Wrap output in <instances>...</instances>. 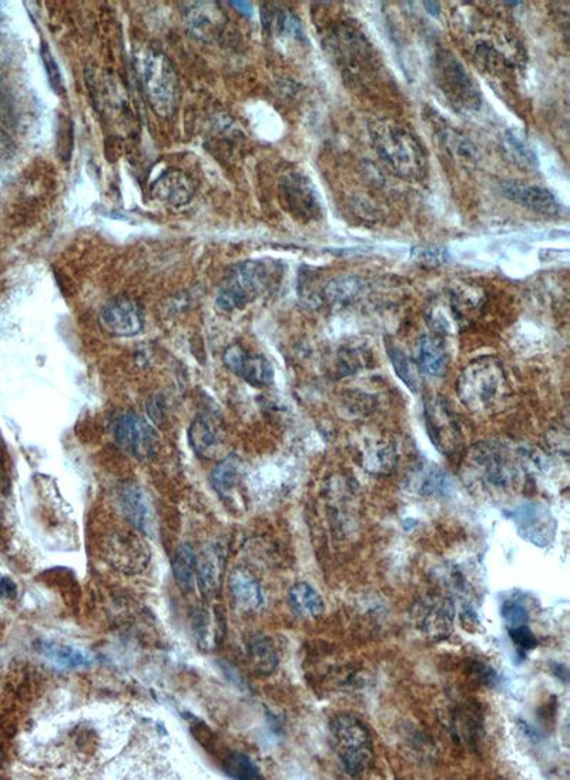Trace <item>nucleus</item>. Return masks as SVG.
<instances>
[{"instance_id":"nucleus-25","label":"nucleus","mask_w":570,"mask_h":780,"mask_svg":"<svg viewBox=\"0 0 570 780\" xmlns=\"http://www.w3.org/2000/svg\"><path fill=\"white\" fill-rule=\"evenodd\" d=\"M248 658L260 675H271L278 666V654L273 641L264 634L250 636L247 644Z\"/></svg>"},{"instance_id":"nucleus-14","label":"nucleus","mask_w":570,"mask_h":780,"mask_svg":"<svg viewBox=\"0 0 570 780\" xmlns=\"http://www.w3.org/2000/svg\"><path fill=\"white\" fill-rule=\"evenodd\" d=\"M224 364L236 376L243 378L254 387H267L273 384L274 370L266 357L250 353L246 348L234 344L224 351Z\"/></svg>"},{"instance_id":"nucleus-13","label":"nucleus","mask_w":570,"mask_h":780,"mask_svg":"<svg viewBox=\"0 0 570 780\" xmlns=\"http://www.w3.org/2000/svg\"><path fill=\"white\" fill-rule=\"evenodd\" d=\"M513 521L522 538L538 547H546L555 537V518L543 504L528 502L521 505L513 512Z\"/></svg>"},{"instance_id":"nucleus-42","label":"nucleus","mask_w":570,"mask_h":780,"mask_svg":"<svg viewBox=\"0 0 570 780\" xmlns=\"http://www.w3.org/2000/svg\"><path fill=\"white\" fill-rule=\"evenodd\" d=\"M425 8H427L432 15L437 16L439 13V5L437 2H425Z\"/></svg>"},{"instance_id":"nucleus-34","label":"nucleus","mask_w":570,"mask_h":780,"mask_svg":"<svg viewBox=\"0 0 570 780\" xmlns=\"http://www.w3.org/2000/svg\"><path fill=\"white\" fill-rule=\"evenodd\" d=\"M362 290L360 279L352 276L340 277V279L331 280L324 287V299L331 304H345L357 299Z\"/></svg>"},{"instance_id":"nucleus-39","label":"nucleus","mask_w":570,"mask_h":780,"mask_svg":"<svg viewBox=\"0 0 570 780\" xmlns=\"http://www.w3.org/2000/svg\"><path fill=\"white\" fill-rule=\"evenodd\" d=\"M367 364L365 353L362 350H348L340 357V370L342 374H351L361 370Z\"/></svg>"},{"instance_id":"nucleus-2","label":"nucleus","mask_w":570,"mask_h":780,"mask_svg":"<svg viewBox=\"0 0 570 780\" xmlns=\"http://www.w3.org/2000/svg\"><path fill=\"white\" fill-rule=\"evenodd\" d=\"M464 472L489 494H509L522 485L521 460L504 444H476L466 457Z\"/></svg>"},{"instance_id":"nucleus-35","label":"nucleus","mask_w":570,"mask_h":780,"mask_svg":"<svg viewBox=\"0 0 570 780\" xmlns=\"http://www.w3.org/2000/svg\"><path fill=\"white\" fill-rule=\"evenodd\" d=\"M224 772L233 779H260L261 773L244 753L234 752L224 761Z\"/></svg>"},{"instance_id":"nucleus-17","label":"nucleus","mask_w":570,"mask_h":780,"mask_svg":"<svg viewBox=\"0 0 570 780\" xmlns=\"http://www.w3.org/2000/svg\"><path fill=\"white\" fill-rule=\"evenodd\" d=\"M194 193H196V183L189 174L179 169L166 170L152 184L154 199L174 207L190 203Z\"/></svg>"},{"instance_id":"nucleus-40","label":"nucleus","mask_w":570,"mask_h":780,"mask_svg":"<svg viewBox=\"0 0 570 780\" xmlns=\"http://www.w3.org/2000/svg\"><path fill=\"white\" fill-rule=\"evenodd\" d=\"M414 256L419 263L437 267L447 261L448 254L444 247H425V249H419L418 253H414Z\"/></svg>"},{"instance_id":"nucleus-27","label":"nucleus","mask_w":570,"mask_h":780,"mask_svg":"<svg viewBox=\"0 0 570 780\" xmlns=\"http://www.w3.org/2000/svg\"><path fill=\"white\" fill-rule=\"evenodd\" d=\"M387 353L388 357H390L392 367H394L397 376L401 378L402 383H404L412 393H419V390H421L422 387V380L421 370H419L417 361L412 360L402 348H398L397 346H387Z\"/></svg>"},{"instance_id":"nucleus-36","label":"nucleus","mask_w":570,"mask_h":780,"mask_svg":"<svg viewBox=\"0 0 570 780\" xmlns=\"http://www.w3.org/2000/svg\"><path fill=\"white\" fill-rule=\"evenodd\" d=\"M40 55H42L43 65H45L46 73H48L49 83L52 89L55 90L57 95L62 96L65 93V85H63L62 73H60L59 66H57L55 58L48 48L46 43H43L42 49H40Z\"/></svg>"},{"instance_id":"nucleus-33","label":"nucleus","mask_w":570,"mask_h":780,"mask_svg":"<svg viewBox=\"0 0 570 780\" xmlns=\"http://www.w3.org/2000/svg\"><path fill=\"white\" fill-rule=\"evenodd\" d=\"M219 16L214 6L197 5L189 12V28L200 38H213L219 28Z\"/></svg>"},{"instance_id":"nucleus-23","label":"nucleus","mask_w":570,"mask_h":780,"mask_svg":"<svg viewBox=\"0 0 570 780\" xmlns=\"http://www.w3.org/2000/svg\"><path fill=\"white\" fill-rule=\"evenodd\" d=\"M417 364L421 373L429 377H442L447 371L448 356L444 344L437 336H422L418 340Z\"/></svg>"},{"instance_id":"nucleus-41","label":"nucleus","mask_w":570,"mask_h":780,"mask_svg":"<svg viewBox=\"0 0 570 780\" xmlns=\"http://www.w3.org/2000/svg\"><path fill=\"white\" fill-rule=\"evenodd\" d=\"M233 3L234 8L241 10V12L251 13V5H248L247 2H231Z\"/></svg>"},{"instance_id":"nucleus-10","label":"nucleus","mask_w":570,"mask_h":780,"mask_svg":"<svg viewBox=\"0 0 570 780\" xmlns=\"http://www.w3.org/2000/svg\"><path fill=\"white\" fill-rule=\"evenodd\" d=\"M117 444L139 460H149L159 447L156 430L137 414H126L117 421L114 430Z\"/></svg>"},{"instance_id":"nucleus-32","label":"nucleus","mask_w":570,"mask_h":780,"mask_svg":"<svg viewBox=\"0 0 570 780\" xmlns=\"http://www.w3.org/2000/svg\"><path fill=\"white\" fill-rule=\"evenodd\" d=\"M502 145H504L505 155L508 156L509 160L515 163L516 166L528 170L538 167L539 160L535 150H533L528 143L519 139L518 136L513 135L511 132L505 133Z\"/></svg>"},{"instance_id":"nucleus-8","label":"nucleus","mask_w":570,"mask_h":780,"mask_svg":"<svg viewBox=\"0 0 570 780\" xmlns=\"http://www.w3.org/2000/svg\"><path fill=\"white\" fill-rule=\"evenodd\" d=\"M424 420L429 440L439 453L454 455L464 444L461 425L444 397L431 395L424 403Z\"/></svg>"},{"instance_id":"nucleus-37","label":"nucleus","mask_w":570,"mask_h":780,"mask_svg":"<svg viewBox=\"0 0 570 780\" xmlns=\"http://www.w3.org/2000/svg\"><path fill=\"white\" fill-rule=\"evenodd\" d=\"M513 644L518 648L519 654H526L538 646V639L532 634L528 624L508 628Z\"/></svg>"},{"instance_id":"nucleus-26","label":"nucleus","mask_w":570,"mask_h":780,"mask_svg":"<svg viewBox=\"0 0 570 780\" xmlns=\"http://www.w3.org/2000/svg\"><path fill=\"white\" fill-rule=\"evenodd\" d=\"M288 602L295 614L307 619L320 617L325 608L321 595L307 582H298L290 589Z\"/></svg>"},{"instance_id":"nucleus-22","label":"nucleus","mask_w":570,"mask_h":780,"mask_svg":"<svg viewBox=\"0 0 570 780\" xmlns=\"http://www.w3.org/2000/svg\"><path fill=\"white\" fill-rule=\"evenodd\" d=\"M189 441L194 453L204 460H216L223 445L219 430L207 417H199L193 421L189 428Z\"/></svg>"},{"instance_id":"nucleus-15","label":"nucleus","mask_w":570,"mask_h":780,"mask_svg":"<svg viewBox=\"0 0 570 780\" xmlns=\"http://www.w3.org/2000/svg\"><path fill=\"white\" fill-rule=\"evenodd\" d=\"M502 192L506 199L521 204L526 209L533 210L545 216H558L562 212L561 203L551 190L539 186H529L519 182L502 184Z\"/></svg>"},{"instance_id":"nucleus-20","label":"nucleus","mask_w":570,"mask_h":780,"mask_svg":"<svg viewBox=\"0 0 570 780\" xmlns=\"http://www.w3.org/2000/svg\"><path fill=\"white\" fill-rule=\"evenodd\" d=\"M418 611V621L424 632H427L434 639L447 638L452 629V619H454L452 605L447 599H425L419 605Z\"/></svg>"},{"instance_id":"nucleus-18","label":"nucleus","mask_w":570,"mask_h":780,"mask_svg":"<svg viewBox=\"0 0 570 780\" xmlns=\"http://www.w3.org/2000/svg\"><path fill=\"white\" fill-rule=\"evenodd\" d=\"M35 649L40 656L59 669H86L95 664V655L87 649L75 645L62 644V642L39 639L35 642Z\"/></svg>"},{"instance_id":"nucleus-12","label":"nucleus","mask_w":570,"mask_h":780,"mask_svg":"<svg viewBox=\"0 0 570 780\" xmlns=\"http://www.w3.org/2000/svg\"><path fill=\"white\" fill-rule=\"evenodd\" d=\"M100 321L107 333L117 337H132L143 330L142 307L130 297H116L107 301L100 311Z\"/></svg>"},{"instance_id":"nucleus-30","label":"nucleus","mask_w":570,"mask_h":780,"mask_svg":"<svg viewBox=\"0 0 570 780\" xmlns=\"http://www.w3.org/2000/svg\"><path fill=\"white\" fill-rule=\"evenodd\" d=\"M241 464L234 455L224 458L211 472V484L221 497H228L230 492L236 490L240 481Z\"/></svg>"},{"instance_id":"nucleus-29","label":"nucleus","mask_w":570,"mask_h":780,"mask_svg":"<svg viewBox=\"0 0 570 780\" xmlns=\"http://www.w3.org/2000/svg\"><path fill=\"white\" fill-rule=\"evenodd\" d=\"M397 448L390 440L371 443L364 451V467L370 472H390L397 464Z\"/></svg>"},{"instance_id":"nucleus-4","label":"nucleus","mask_w":570,"mask_h":780,"mask_svg":"<svg viewBox=\"0 0 570 780\" xmlns=\"http://www.w3.org/2000/svg\"><path fill=\"white\" fill-rule=\"evenodd\" d=\"M331 736L344 771L361 776L374 761V746L365 723L351 713H341L331 721Z\"/></svg>"},{"instance_id":"nucleus-38","label":"nucleus","mask_w":570,"mask_h":780,"mask_svg":"<svg viewBox=\"0 0 570 780\" xmlns=\"http://www.w3.org/2000/svg\"><path fill=\"white\" fill-rule=\"evenodd\" d=\"M502 618H504L506 626L513 628V626L528 624L529 612L528 609L523 607L522 604L516 601L505 602L501 609Z\"/></svg>"},{"instance_id":"nucleus-16","label":"nucleus","mask_w":570,"mask_h":780,"mask_svg":"<svg viewBox=\"0 0 570 780\" xmlns=\"http://www.w3.org/2000/svg\"><path fill=\"white\" fill-rule=\"evenodd\" d=\"M120 502L130 524L144 535H153L156 517L152 501L143 488L136 484L124 485L120 492Z\"/></svg>"},{"instance_id":"nucleus-9","label":"nucleus","mask_w":570,"mask_h":780,"mask_svg":"<svg viewBox=\"0 0 570 780\" xmlns=\"http://www.w3.org/2000/svg\"><path fill=\"white\" fill-rule=\"evenodd\" d=\"M280 200L284 209L300 222H318L323 217L324 207L320 193L310 177L304 173L285 174L280 182Z\"/></svg>"},{"instance_id":"nucleus-24","label":"nucleus","mask_w":570,"mask_h":780,"mask_svg":"<svg viewBox=\"0 0 570 780\" xmlns=\"http://www.w3.org/2000/svg\"><path fill=\"white\" fill-rule=\"evenodd\" d=\"M120 542H117L112 549H110V559L113 564L116 565L120 571L124 572H139L146 567L147 561H149V555H147V549L137 538L122 537Z\"/></svg>"},{"instance_id":"nucleus-11","label":"nucleus","mask_w":570,"mask_h":780,"mask_svg":"<svg viewBox=\"0 0 570 780\" xmlns=\"http://www.w3.org/2000/svg\"><path fill=\"white\" fill-rule=\"evenodd\" d=\"M327 40V49L330 50L331 55L342 68L350 69L352 75H354V68L357 70L364 68L371 60V48H368L367 39L351 26H338L330 33Z\"/></svg>"},{"instance_id":"nucleus-7","label":"nucleus","mask_w":570,"mask_h":780,"mask_svg":"<svg viewBox=\"0 0 570 780\" xmlns=\"http://www.w3.org/2000/svg\"><path fill=\"white\" fill-rule=\"evenodd\" d=\"M139 63L144 92L154 112L162 117L173 115L179 103V79L170 60L162 53L150 52Z\"/></svg>"},{"instance_id":"nucleus-5","label":"nucleus","mask_w":570,"mask_h":780,"mask_svg":"<svg viewBox=\"0 0 570 780\" xmlns=\"http://www.w3.org/2000/svg\"><path fill=\"white\" fill-rule=\"evenodd\" d=\"M270 267L263 261L248 260L237 264L228 271L217 294V307L220 310L233 311L246 309L248 304L257 300L271 283Z\"/></svg>"},{"instance_id":"nucleus-1","label":"nucleus","mask_w":570,"mask_h":780,"mask_svg":"<svg viewBox=\"0 0 570 780\" xmlns=\"http://www.w3.org/2000/svg\"><path fill=\"white\" fill-rule=\"evenodd\" d=\"M372 143L382 162L409 182L424 179L428 172L427 150L409 127L395 120H375L370 126Z\"/></svg>"},{"instance_id":"nucleus-6","label":"nucleus","mask_w":570,"mask_h":780,"mask_svg":"<svg viewBox=\"0 0 570 780\" xmlns=\"http://www.w3.org/2000/svg\"><path fill=\"white\" fill-rule=\"evenodd\" d=\"M434 80L442 95L461 112H475L481 107L482 95L465 66L448 50H438L432 59Z\"/></svg>"},{"instance_id":"nucleus-19","label":"nucleus","mask_w":570,"mask_h":780,"mask_svg":"<svg viewBox=\"0 0 570 780\" xmlns=\"http://www.w3.org/2000/svg\"><path fill=\"white\" fill-rule=\"evenodd\" d=\"M224 568H226V558H224V551L219 547L209 545L201 551L200 557H197L196 577L204 597L214 598L219 595L223 585Z\"/></svg>"},{"instance_id":"nucleus-21","label":"nucleus","mask_w":570,"mask_h":780,"mask_svg":"<svg viewBox=\"0 0 570 780\" xmlns=\"http://www.w3.org/2000/svg\"><path fill=\"white\" fill-rule=\"evenodd\" d=\"M228 591L238 608L243 611H257L263 605V589L250 572L243 568L234 569L228 577Z\"/></svg>"},{"instance_id":"nucleus-28","label":"nucleus","mask_w":570,"mask_h":780,"mask_svg":"<svg viewBox=\"0 0 570 780\" xmlns=\"http://www.w3.org/2000/svg\"><path fill=\"white\" fill-rule=\"evenodd\" d=\"M193 629L197 644L203 651H211L216 644H219L220 636L223 634L221 619L209 611H199L194 614Z\"/></svg>"},{"instance_id":"nucleus-3","label":"nucleus","mask_w":570,"mask_h":780,"mask_svg":"<svg viewBox=\"0 0 570 780\" xmlns=\"http://www.w3.org/2000/svg\"><path fill=\"white\" fill-rule=\"evenodd\" d=\"M455 388L461 403L476 414L492 413L509 395L505 368L496 357H481L469 363Z\"/></svg>"},{"instance_id":"nucleus-31","label":"nucleus","mask_w":570,"mask_h":780,"mask_svg":"<svg viewBox=\"0 0 570 780\" xmlns=\"http://www.w3.org/2000/svg\"><path fill=\"white\" fill-rule=\"evenodd\" d=\"M173 571L180 588L186 592L193 591L197 579V555L194 554L190 545H181L177 549L173 562Z\"/></svg>"}]
</instances>
